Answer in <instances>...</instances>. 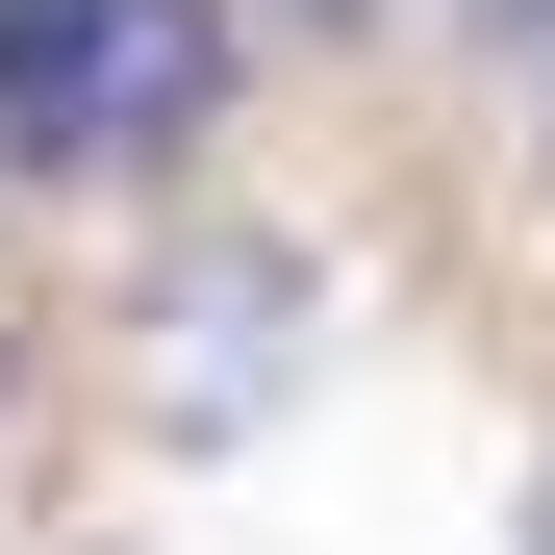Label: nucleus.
Segmentation results:
<instances>
[{"label":"nucleus","mask_w":555,"mask_h":555,"mask_svg":"<svg viewBox=\"0 0 555 555\" xmlns=\"http://www.w3.org/2000/svg\"><path fill=\"white\" fill-rule=\"evenodd\" d=\"M228 102V26L203 0H0V152H177Z\"/></svg>","instance_id":"f257e3e1"},{"label":"nucleus","mask_w":555,"mask_h":555,"mask_svg":"<svg viewBox=\"0 0 555 555\" xmlns=\"http://www.w3.org/2000/svg\"><path fill=\"white\" fill-rule=\"evenodd\" d=\"M530 127H555V0H530Z\"/></svg>","instance_id":"f03ea898"},{"label":"nucleus","mask_w":555,"mask_h":555,"mask_svg":"<svg viewBox=\"0 0 555 555\" xmlns=\"http://www.w3.org/2000/svg\"><path fill=\"white\" fill-rule=\"evenodd\" d=\"M530 555H555V505H530Z\"/></svg>","instance_id":"7ed1b4c3"}]
</instances>
